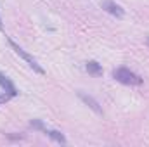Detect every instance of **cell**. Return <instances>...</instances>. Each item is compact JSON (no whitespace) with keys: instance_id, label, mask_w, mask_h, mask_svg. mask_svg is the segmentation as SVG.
Here are the masks:
<instances>
[{"instance_id":"1","label":"cell","mask_w":149,"mask_h":147,"mask_svg":"<svg viewBox=\"0 0 149 147\" xmlns=\"http://www.w3.org/2000/svg\"><path fill=\"white\" fill-rule=\"evenodd\" d=\"M113 78L123 85H128V87H139L142 85V78L139 74H135L134 71H130L128 68H116L113 71Z\"/></svg>"},{"instance_id":"2","label":"cell","mask_w":149,"mask_h":147,"mask_svg":"<svg viewBox=\"0 0 149 147\" xmlns=\"http://www.w3.org/2000/svg\"><path fill=\"white\" fill-rule=\"evenodd\" d=\"M9 43H10V47L14 49V52H16V54H17V55L21 57V59H24V61H26V64H28V66H30V68H31L33 71H37L38 74H45L43 68H42V66L38 64V61L35 59V57H33V55H30V54H28V52H26V50H24L23 47H19V45H17V43H16V42H14L12 38H9Z\"/></svg>"},{"instance_id":"3","label":"cell","mask_w":149,"mask_h":147,"mask_svg":"<svg viewBox=\"0 0 149 147\" xmlns=\"http://www.w3.org/2000/svg\"><path fill=\"white\" fill-rule=\"evenodd\" d=\"M101 7H102L106 12H109L111 16L118 17V19H121V17L125 16V10L121 9V5H118V3L113 2V0H102V2H101Z\"/></svg>"},{"instance_id":"4","label":"cell","mask_w":149,"mask_h":147,"mask_svg":"<svg viewBox=\"0 0 149 147\" xmlns=\"http://www.w3.org/2000/svg\"><path fill=\"white\" fill-rule=\"evenodd\" d=\"M78 97L90 107V109L94 111V112H97V114H102V109H101V106H99V102L94 99V97H90V95H87V94H83V92H78Z\"/></svg>"},{"instance_id":"5","label":"cell","mask_w":149,"mask_h":147,"mask_svg":"<svg viewBox=\"0 0 149 147\" xmlns=\"http://www.w3.org/2000/svg\"><path fill=\"white\" fill-rule=\"evenodd\" d=\"M0 87L9 94V95H12V97H16L17 95V90H16V87H14V83L5 76L3 73H0Z\"/></svg>"},{"instance_id":"6","label":"cell","mask_w":149,"mask_h":147,"mask_svg":"<svg viewBox=\"0 0 149 147\" xmlns=\"http://www.w3.org/2000/svg\"><path fill=\"white\" fill-rule=\"evenodd\" d=\"M87 71L90 74H94V76H101L102 74V66L95 61H88L87 62Z\"/></svg>"},{"instance_id":"7","label":"cell","mask_w":149,"mask_h":147,"mask_svg":"<svg viewBox=\"0 0 149 147\" xmlns=\"http://www.w3.org/2000/svg\"><path fill=\"white\" fill-rule=\"evenodd\" d=\"M43 132H45L52 140H56V142H59V144H66V139H64V135H63L61 132H57V130H47V128H45Z\"/></svg>"},{"instance_id":"8","label":"cell","mask_w":149,"mask_h":147,"mask_svg":"<svg viewBox=\"0 0 149 147\" xmlns=\"http://www.w3.org/2000/svg\"><path fill=\"white\" fill-rule=\"evenodd\" d=\"M10 97H12V95H9V94H2V95H0V106H2L3 102H7Z\"/></svg>"},{"instance_id":"9","label":"cell","mask_w":149,"mask_h":147,"mask_svg":"<svg viewBox=\"0 0 149 147\" xmlns=\"http://www.w3.org/2000/svg\"><path fill=\"white\" fill-rule=\"evenodd\" d=\"M0 28H2V19H0Z\"/></svg>"},{"instance_id":"10","label":"cell","mask_w":149,"mask_h":147,"mask_svg":"<svg viewBox=\"0 0 149 147\" xmlns=\"http://www.w3.org/2000/svg\"><path fill=\"white\" fill-rule=\"evenodd\" d=\"M148 45H149V37H148Z\"/></svg>"}]
</instances>
